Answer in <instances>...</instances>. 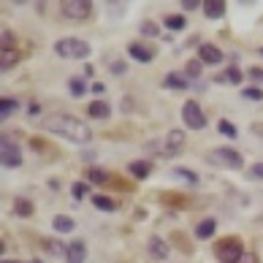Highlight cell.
<instances>
[{"mask_svg":"<svg viewBox=\"0 0 263 263\" xmlns=\"http://www.w3.org/2000/svg\"><path fill=\"white\" fill-rule=\"evenodd\" d=\"M33 263H41V260H33Z\"/></svg>","mask_w":263,"mask_h":263,"instance_id":"cell-39","label":"cell"},{"mask_svg":"<svg viewBox=\"0 0 263 263\" xmlns=\"http://www.w3.org/2000/svg\"><path fill=\"white\" fill-rule=\"evenodd\" d=\"M19 60V54H16V49H11V46H3V57H0V68H11V65Z\"/></svg>","mask_w":263,"mask_h":263,"instance_id":"cell-18","label":"cell"},{"mask_svg":"<svg viewBox=\"0 0 263 263\" xmlns=\"http://www.w3.org/2000/svg\"><path fill=\"white\" fill-rule=\"evenodd\" d=\"M14 111H16V100H11V98H3V100H0V114H3V117L14 114Z\"/></svg>","mask_w":263,"mask_h":263,"instance_id":"cell-24","label":"cell"},{"mask_svg":"<svg viewBox=\"0 0 263 263\" xmlns=\"http://www.w3.org/2000/svg\"><path fill=\"white\" fill-rule=\"evenodd\" d=\"M149 171H152V166H149L147 160H138V163H130V174L136 176V179H147Z\"/></svg>","mask_w":263,"mask_h":263,"instance_id":"cell-17","label":"cell"},{"mask_svg":"<svg viewBox=\"0 0 263 263\" xmlns=\"http://www.w3.org/2000/svg\"><path fill=\"white\" fill-rule=\"evenodd\" d=\"M239 263H258V258H255V255H244Z\"/></svg>","mask_w":263,"mask_h":263,"instance_id":"cell-37","label":"cell"},{"mask_svg":"<svg viewBox=\"0 0 263 263\" xmlns=\"http://www.w3.org/2000/svg\"><path fill=\"white\" fill-rule=\"evenodd\" d=\"M214 228H217V222H214V220H204V222H198V228H195V236H198V239H209L214 233Z\"/></svg>","mask_w":263,"mask_h":263,"instance_id":"cell-19","label":"cell"},{"mask_svg":"<svg viewBox=\"0 0 263 263\" xmlns=\"http://www.w3.org/2000/svg\"><path fill=\"white\" fill-rule=\"evenodd\" d=\"M87 114L92 119H106L111 114V106H109V103H103V100H95V103H90V106H87Z\"/></svg>","mask_w":263,"mask_h":263,"instance_id":"cell-13","label":"cell"},{"mask_svg":"<svg viewBox=\"0 0 263 263\" xmlns=\"http://www.w3.org/2000/svg\"><path fill=\"white\" fill-rule=\"evenodd\" d=\"M225 79L233 82V84H239V82H241V71H239V68H228V73H225Z\"/></svg>","mask_w":263,"mask_h":263,"instance_id":"cell-30","label":"cell"},{"mask_svg":"<svg viewBox=\"0 0 263 263\" xmlns=\"http://www.w3.org/2000/svg\"><path fill=\"white\" fill-rule=\"evenodd\" d=\"M141 33H144V35H157V25H155V22H144V25H141Z\"/></svg>","mask_w":263,"mask_h":263,"instance_id":"cell-31","label":"cell"},{"mask_svg":"<svg viewBox=\"0 0 263 263\" xmlns=\"http://www.w3.org/2000/svg\"><path fill=\"white\" fill-rule=\"evenodd\" d=\"M46 130H49V133H57L63 138H68V141H76V144H87L92 138L90 128L84 125L82 119L71 117V114H52L49 119H46Z\"/></svg>","mask_w":263,"mask_h":263,"instance_id":"cell-1","label":"cell"},{"mask_svg":"<svg viewBox=\"0 0 263 263\" xmlns=\"http://www.w3.org/2000/svg\"><path fill=\"white\" fill-rule=\"evenodd\" d=\"M260 54H263V49H260Z\"/></svg>","mask_w":263,"mask_h":263,"instance_id":"cell-40","label":"cell"},{"mask_svg":"<svg viewBox=\"0 0 263 263\" xmlns=\"http://www.w3.org/2000/svg\"><path fill=\"white\" fill-rule=\"evenodd\" d=\"M241 95H244V98H250V100H260V98H263V92H260L258 87H247V90L241 92Z\"/></svg>","mask_w":263,"mask_h":263,"instance_id":"cell-29","label":"cell"},{"mask_svg":"<svg viewBox=\"0 0 263 263\" xmlns=\"http://www.w3.org/2000/svg\"><path fill=\"white\" fill-rule=\"evenodd\" d=\"M182 147H185V133L182 130H171L168 136L160 138V141H149L147 152H157L160 157H174V155H179Z\"/></svg>","mask_w":263,"mask_h":263,"instance_id":"cell-2","label":"cell"},{"mask_svg":"<svg viewBox=\"0 0 263 263\" xmlns=\"http://www.w3.org/2000/svg\"><path fill=\"white\" fill-rule=\"evenodd\" d=\"M166 27H168V30H182V27H185V16L168 14V16H166Z\"/></svg>","mask_w":263,"mask_h":263,"instance_id":"cell-21","label":"cell"},{"mask_svg":"<svg viewBox=\"0 0 263 263\" xmlns=\"http://www.w3.org/2000/svg\"><path fill=\"white\" fill-rule=\"evenodd\" d=\"M166 87H171V90H187V79L176 76V73H168V76H166Z\"/></svg>","mask_w":263,"mask_h":263,"instance_id":"cell-20","label":"cell"},{"mask_svg":"<svg viewBox=\"0 0 263 263\" xmlns=\"http://www.w3.org/2000/svg\"><path fill=\"white\" fill-rule=\"evenodd\" d=\"M198 60H201V63H209V65H217V63L222 60V52L217 49V46H212V44H201Z\"/></svg>","mask_w":263,"mask_h":263,"instance_id":"cell-10","label":"cell"},{"mask_svg":"<svg viewBox=\"0 0 263 263\" xmlns=\"http://www.w3.org/2000/svg\"><path fill=\"white\" fill-rule=\"evenodd\" d=\"M252 176H255V179H263V163L252 166Z\"/></svg>","mask_w":263,"mask_h":263,"instance_id":"cell-33","label":"cell"},{"mask_svg":"<svg viewBox=\"0 0 263 263\" xmlns=\"http://www.w3.org/2000/svg\"><path fill=\"white\" fill-rule=\"evenodd\" d=\"M174 176H179V179L190 182V185H195V182H198V176H195L193 171H187V168H174Z\"/></svg>","mask_w":263,"mask_h":263,"instance_id":"cell-25","label":"cell"},{"mask_svg":"<svg viewBox=\"0 0 263 263\" xmlns=\"http://www.w3.org/2000/svg\"><path fill=\"white\" fill-rule=\"evenodd\" d=\"M52 225H54V231H57V233H71L73 228H76V222H73L71 217H65V214H57V217L52 220Z\"/></svg>","mask_w":263,"mask_h":263,"instance_id":"cell-15","label":"cell"},{"mask_svg":"<svg viewBox=\"0 0 263 263\" xmlns=\"http://www.w3.org/2000/svg\"><path fill=\"white\" fill-rule=\"evenodd\" d=\"M209 163L212 166H222V168H241L244 157L236 152V149L220 147V149H212V152H209Z\"/></svg>","mask_w":263,"mask_h":263,"instance_id":"cell-4","label":"cell"},{"mask_svg":"<svg viewBox=\"0 0 263 263\" xmlns=\"http://www.w3.org/2000/svg\"><path fill=\"white\" fill-rule=\"evenodd\" d=\"M92 204H95L100 212H117V206H119L117 201H111L109 195H92Z\"/></svg>","mask_w":263,"mask_h":263,"instance_id":"cell-16","label":"cell"},{"mask_svg":"<svg viewBox=\"0 0 263 263\" xmlns=\"http://www.w3.org/2000/svg\"><path fill=\"white\" fill-rule=\"evenodd\" d=\"M63 16H68V19H87L92 14V3L90 0H65L60 6Z\"/></svg>","mask_w":263,"mask_h":263,"instance_id":"cell-5","label":"cell"},{"mask_svg":"<svg viewBox=\"0 0 263 263\" xmlns=\"http://www.w3.org/2000/svg\"><path fill=\"white\" fill-rule=\"evenodd\" d=\"M204 14L209 16V19H220L225 14V3L222 0H204Z\"/></svg>","mask_w":263,"mask_h":263,"instance_id":"cell-12","label":"cell"},{"mask_svg":"<svg viewBox=\"0 0 263 263\" xmlns=\"http://www.w3.org/2000/svg\"><path fill=\"white\" fill-rule=\"evenodd\" d=\"M3 263H19V260H3Z\"/></svg>","mask_w":263,"mask_h":263,"instance_id":"cell-38","label":"cell"},{"mask_svg":"<svg viewBox=\"0 0 263 263\" xmlns=\"http://www.w3.org/2000/svg\"><path fill=\"white\" fill-rule=\"evenodd\" d=\"M182 119H185V125L193 128V130L206 128V117H204V111H201V106L195 100H187L182 106Z\"/></svg>","mask_w":263,"mask_h":263,"instance_id":"cell-6","label":"cell"},{"mask_svg":"<svg viewBox=\"0 0 263 263\" xmlns=\"http://www.w3.org/2000/svg\"><path fill=\"white\" fill-rule=\"evenodd\" d=\"M0 157H3V166H8V168L22 166V149L6 136H3V144H0Z\"/></svg>","mask_w":263,"mask_h":263,"instance_id":"cell-8","label":"cell"},{"mask_svg":"<svg viewBox=\"0 0 263 263\" xmlns=\"http://www.w3.org/2000/svg\"><path fill=\"white\" fill-rule=\"evenodd\" d=\"M84 190H87L84 185H73V195H76V198H82V195H84Z\"/></svg>","mask_w":263,"mask_h":263,"instance_id":"cell-36","label":"cell"},{"mask_svg":"<svg viewBox=\"0 0 263 263\" xmlns=\"http://www.w3.org/2000/svg\"><path fill=\"white\" fill-rule=\"evenodd\" d=\"M217 128H220V133H222V136H228V138H236V128H233L228 119H220V125H217Z\"/></svg>","mask_w":263,"mask_h":263,"instance_id":"cell-26","label":"cell"},{"mask_svg":"<svg viewBox=\"0 0 263 263\" xmlns=\"http://www.w3.org/2000/svg\"><path fill=\"white\" fill-rule=\"evenodd\" d=\"M14 212L16 214H22V217H27V214H33V204L30 201H25V198H19L14 204Z\"/></svg>","mask_w":263,"mask_h":263,"instance_id":"cell-22","label":"cell"},{"mask_svg":"<svg viewBox=\"0 0 263 263\" xmlns=\"http://www.w3.org/2000/svg\"><path fill=\"white\" fill-rule=\"evenodd\" d=\"M65 258H68V263H84V258H87L84 241H71L68 247H65Z\"/></svg>","mask_w":263,"mask_h":263,"instance_id":"cell-9","label":"cell"},{"mask_svg":"<svg viewBox=\"0 0 263 263\" xmlns=\"http://www.w3.org/2000/svg\"><path fill=\"white\" fill-rule=\"evenodd\" d=\"M109 176H106V171H98V168H92L90 171V182H95V185H103Z\"/></svg>","mask_w":263,"mask_h":263,"instance_id":"cell-28","label":"cell"},{"mask_svg":"<svg viewBox=\"0 0 263 263\" xmlns=\"http://www.w3.org/2000/svg\"><path fill=\"white\" fill-rule=\"evenodd\" d=\"M111 73H125V63H111Z\"/></svg>","mask_w":263,"mask_h":263,"instance_id":"cell-35","label":"cell"},{"mask_svg":"<svg viewBox=\"0 0 263 263\" xmlns=\"http://www.w3.org/2000/svg\"><path fill=\"white\" fill-rule=\"evenodd\" d=\"M179 6L185 8V11H193V8H198V6H204V3H198V0H182Z\"/></svg>","mask_w":263,"mask_h":263,"instance_id":"cell-32","label":"cell"},{"mask_svg":"<svg viewBox=\"0 0 263 263\" xmlns=\"http://www.w3.org/2000/svg\"><path fill=\"white\" fill-rule=\"evenodd\" d=\"M201 60L198 57H195V60H190V63H187L185 65V71H187V76H190V79H195V76H201Z\"/></svg>","mask_w":263,"mask_h":263,"instance_id":"cell-23","label":"cell"},{"mask_svg":"<svg viewBox=\"0 0 263 263\" xmlns=\"http://www.w3.org/2000/svg\"><path fill=\"white\" fill-rule=\"evenodd\" d=\"M128 54L133 60H138V63H149V60L155 57V52L149 49V46H144V44H130L128 46Z\"/></svg>","mask_w":263,"mask_h":263,"instance_id":"cell-11","label":"cell"},{"mask_svg":"<svg viewBox=\"0 0 263 263\" xmlns=\"http://www.w3.org/2000/svg\"><path fill=\"white\" fill-rule=\"evenodd\" d=\"M217 258L222 263H239L244 258V250H241V244L236 239H225L220 247H217Z\"/></svg>","mask_w":263,"mask_h":263,"instance_id":"cell-7","label":"cell"},{"mask_svg":"<svg viewBox=\"0 0 263 263\" xmlns=\"http://www.w3.org/2000/svg\"><path fill=\"white\" fill-rule=\"evenodd\" d=\"M68 87H71V95H84V82L82 79H71V84H68Z\"/></svg>","mask_w":263,"mask_h":263,"instance_id":"cell-27","label":"cell"},{"mask_svg":"<svg viewBox=\"0 0 263 263\" xmlns=\"http://www.w3.org/2000/svg\"><path fill=\"white\" fill-rule=\"evenodd\" d=\"M250 76L255 82H263V68H250Z\"/></svg>","mask_w":263,"mask_h":263,"instance_id":"cell-34","label":"cell"},{"mask_svg":"<svg viewBox=\"0 0 263 263\" xmlns=\"http://www.w3.org/2000/svg\"><path fill=\"white\" fill-rule=\"evenodd\" d=\"M54 52L60 57H68V60H87L90 57V44L82 41V38H60L54 44Z\"/></svg>","mask_w":263,"mask_h":263,"instance_id":"cell-3","label":"cell"},{"mask_svg":"<svg viewBox=\"0 0 263 263\" xmlns=\"http://www.w3.org/2000/svg\"><path fill=\"white\" fill-rule=\"evenodd\" d=\"M149 252H152V258H157V260H166V258H168L166 241H163V239H157V236L149 239Z\"/></svg>","mask_w":263,"mask_h":263,"instance_id":"cell-14","label":"cell"}]
</instances>
